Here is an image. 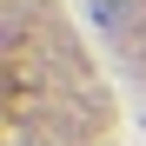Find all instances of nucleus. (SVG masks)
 <instances>
[{"instance_id":"nucleus-1","label":"nucleus","mask_w":146,"mask_h":146,"mask_svg":"<svg viewBox=\"0 0 146 146\" xmlns=\"http://www.w3.org/2000/svg\"><path fill=\"white\" fill-rule=\"evenodd\" d=\"M86 7H93V20L106 27V40H119V46L139 40V13H133V0H86Z\"/></svg>"}]
</instances>
